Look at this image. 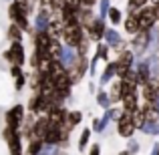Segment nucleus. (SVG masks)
<instances>
[{"label":"nucleus","mask_w":159,"mask_h":155,"mask_svg":"<svg viewBox=\"0 0 159 155\" xmlns=\"http://www.w3.org/2000/svg\"><path fill=\"white\" fill-rule=\"evenodd\" d=\"M4 61L10 62V66H24L26 62V51L22 43H10V47L2 52Z\"/></svg>","instance_id":"f257e3e1"},{"label":"nucleus","mask_w":159,"mask_h":155,"mask_svg":"<svg viewBox=\"0 0 159 155\" xmlns=\"http://www.w3.org/2000/svg\"><path fill=\"white\" fill-rule=\"evenodd\" d=\"M2 137H4V143L8 145V151H10V155H22L24 153V149H22V137H20V131H18V129L4 127Z\"/></svg>","instance_id":"f03ea898"},{"label":"nucleus","mask_w":159,"mask_h":155,"mask_svg":"<svg viewBox=\"0 0 159 155\" xmlns=\"http://www.w3.org/2000/svg\"><path fill=\"white\" fill-rule=\"evenodd\" d=\"M83 39H85V30L81 28V24H75V26H65L62 36H61V43L65 44V47L77 48Z\"/></svg>","instance_id":"7ed1b4c3"},{"label":"nucleus","mask_w":159,"mask_h":155,"mask_svg":"<svg viewBox=\"0 0 159 155\" xmlns=\"http://www.w3.org/2000/svg\"><path fill=\"white\" fill-rule=\"evenodd\" d=\"M131 14L137 16V22H139V30H153L157 18H155V12H153V6H143L139 8L137 12H131Z\"/></svg>","instance_id":"20e7f679"},{"label":"nucleus","mask_w":159,"mask_h":155,"mask_svg":"<svg viewBox=\"0 0 159 155\" xmlns=\"http://www.w3.org/2000/svg\"><path fill=\"white\" fill-rule=\"evenodd\" d=\"M26 115V107L24 105H12L6 113H4V121H6V127H12V129H18L20 131V125H22V119Z\"/></svg>","instance_id":"39448f33"},{"label":"nucleus","mask_w":159,"mask_h":155,"mask_svg":"<svg viewBox=\"0 0 159 155\" xmlns=\"http://www.w3.org/2000/svg\"><path fill=\"white\" fill-rule=\"evenodd\" d=\"M8 18H10V22H12V24H16V26H18L22 32H28V34L32 32L30 16L22 14V12H20L18 8L14 6V4H10V6H8Z\"/></svg>","instance_id":"423d86ee"},{"label":"nucleus","mask_w":159,"mask_h":155,"mask_svg":"<svg viewBox=\"0 0 159 155\" xmlns=\"http://www.w3.org/2000/svg\"><path fill=\"white\" fill-rule=\"evenodd\" d=\"M115 123H117V133H119V137H123V139H131V137L135 135L137 127H135L133 117L129 115V113H121V117L115 121Z\"/></svg>","instance_id":"0eeeda50"},{"label":"nucleus","mask_w":159,"mask_h":155,"mask_svg":"<svg viewBox=\"0 0 159 155\" xmlns=\"http://www.w3.org/2000/svg\"><path fill=\"white\" fill-rule=\"evenodd\" d=\"M105 32H107V22L103 18H95L93 24H91L89 28L85 30V34L89 36L91 43H103V39H105Z\"/></svg>","instance_id":"6e6552de"},{"label":"nucleus","mask_w":159,"mask_h":155,"mask_svg":"<svg viewBox=\"0 0 159 155\" xmlns=\"http://www.w3.org/2000/svg\"><path fill=\"white\" fill-rule=\"evenodd\" d=\"M51 18H52L51 14L36 10V12H34V20H32V32H30V34L47 32V30H48V24H51Z\"/></svg>","instance_id":"1a4fd4ad"},{"label":"nucleus","mask_w":159,"mask_h":155,"mask_svg":"<svg viewBox=\"0 0 159 155\" xmlns=\"http://www.w3.org/2000/svg\"><path fill=\"white\" fill-rule=\"evenodd\" d=\"M139 89H141L143 103H155L157 99H159V85L153 81V79H151L149 83H145V85H141Z\"/></svg>","instance_id":"9d476101"},{"label":"nucleus","mask_w":159,"mask_h":155,"mask_svg":"<svg viewBox=\"0 0 159 155\" xmlns=\"http://www.w3.org/2000/svg\"><path fill=\"white\" fill-rule=\"evenodd\" d=\"M48 127H51L48 117L47 115H36V123H34V129H32V139L44 141V135H47Z\"/></svg>","instance_id":"9b49d317"},{"label":"nucleus","mask_w":159,"mask_h":155,"mask_svg":"<svg viewBox=\"0 0 159 155\" xmlns=\"http://www.w3.org/2000/svg\"><path fill=\"white\" fill-rule=\"evenodd\" d=\"M34 123H36V115L34 113H26L24 119H22V125H20V137H22V141H30L32 139Z\"/></svg>","instance_id":"f8f14e48"},{"label":"nucleus","mask_w":159,"mask_h":155,"mask_svg":"<svg viewBox=\"0 0 159 155\" xmlns=\"http://www.w3.org/2000/svg\"><path fill=\"white\" fill-rule=\"evenodd\" d=\"M77 58H79V54H77V51H75V48L65 47V44H62V51H61V57H58V62H61V65L65 66L66 71H70V69L75 66Z\"/></svg>","instance_id":"ddd939ff"},{"label":"nucleus","mask_w":159,"mask_h":155,"mask_svg":"<svg viewBox=\"0 0 159 155\" xmlns=\"http://www.w3.org/2000/svg\"><path fill=\"white\" fill-rule=\"evenodd\" d=\"M137 109H139V93L125 95V97L121 99V111H123V113H129V115H133Z\"/></svg>","instance_id":"4468645a"},{"label":"nucleus","mask_w":159,"mask_h":155,"mask_svg":"<svg viewBox=\"0 0 159 155\" xmlns=\"http://www.w3.org/2000/svg\"><path fill=\"white\" fill-rule=\"evenodd\" d=\"M95 18H97V14H95L93 8H85V6H81V10H79V24H81L83 30H87V28L93 24V20H95Z\"/></svg>","instance_id":"2eb2a0df"},{"label":"nucleus","mask_w":159,"mask_h":155,"mask_svg":"<svg viewBox=\"0 0 159 155\" xmlns=\"http://www.w3.org/2000/svg\"><path fill=\"white\" fill-rule=\"evenodd\" d=\"M62 30H65V24H62L61 16H52L51 18V24H48V34L52 36V39H61L62 36Z\"/></svg>","instance_id":"dca6fc26"},{"label":"nucleus","mask_w":159,"mask_h":155,"mask_svg":"<svg viewBox=\"0 0 159 155\" xmlns=\"http://www.w3.org/2000/svg\"><path fill=\"white\" fill-rule=\"evenodd\" d=\"M115 77H117V65H115V61H109L105 71H103V75L99 77V83H101V85H107V83H111Z\"/></svg>","instance_id":"f3484780"},{"label":"nucleus","mask_w":159,"mask_h":155,"mask_svg":"<svg viewBox=\"0 0 159 155\" xmlns=\"http://www.w3.org/2000/svg\"><path fill=\"white\" fill-rule=\"evenodd\" d=\"M107 95H109V99H111V105L121 103V99H123V93H121V81H119V79H117V81H113L111 85H109Z\"/></svg>","instance_id":"a211bd4d"},{"label":"nucleus","mask_w":159,"mask_h":155,"mask_svg":"<svg viewBox=\"0 0 159 155\" xmlns=\"http://www.w3.org/2000/svg\"><path fill=\"white\" fill-rule=\"evenodd\" d=\"M123 28L127 34L135 36L137 32H139V22H137V16L135 14H127V18L123 20Z\"/></svg>","instance_id":"6ab92c4d"},{"label":"nucleus","mask_w":159,"mask_h":155,"mask_svg":"<svg viewBox=\"0 0 159 155\" xmlns=\"http://www.w3.org/2000/svg\"><path fill=\"white\" fill-rule=\"evenodd\" d=\"M43 147H44V141H40V139H30V141L26 143V149H24L22 155H40Z\"/></svg>","instance_id":"aec40b11"},{"label":"nucleus","mask_w":159,"mask_h":155,"mask_svg":"<svg viewBox=\"0 0 159 155\" xmlns=\"http://www.w3.org/2000/svg\"><path fill=\"white\" fill-rule=\"evenodd\" d=\"M12 4H14L22 14H26V16L34 14V2H32V0H14Z\"/></svg>","instance_id":"412c9836"},{"label":"nucleus","mask_w":159,"mask_h":155,"mask_svg":"<svg viewBox=\"0 0 159 155\" xmlns=\"http://www.w3.org/2000/svg\"><path fill=\"white\" fill-rule=\"evenodd\" d=\"M6 36H8V40H10V43H22L24 32L20 30L16 24H12V22H10V26H8V30H6Z\"/></svg>","instance_id":"4be33fe9"},{"label":"nucleus","mask_w":159,"mask_h":155,"mask_svg":"<svg viewBox=\"0 0 159 155\" xmlns=\"http://www.w3.org/2000/svg\"><path fill=\"white\" fill-rule=\"evenodd\" d=\"M91 133H93V131H91V127H85V129L81 131V135H79V141H77V149H79L81 153L85 151V149H87V145H89Z\"/></svg>","instance_id":"5701e85b"},{"label":"nucleus","mask_w":159,"mask_h":155,"mask_svg":"<svg viewBox=\"0 0 159 155\" xmlns=\"http://www.w3.org/2000/svg\"><path fill=\"white\" fill-rule=\"evenodd\" d=\"M139 131H143L145 135H159V121H145Z\"/></svg>","instance_id":"b1692460"},{"label":"nucleus","mask_w":159,"mask_h":155,"mask_svg":"<svg viewBox=\"0 0 159 155\" xmlns=\"http://www.w3.org/2000/svg\"><path fill=\"white\" fill-rule=\"evenodd\" d=\"M111 123V121L107 119V117H97V119H93V123H91V131L95 133H103L107 129V125Z\"/></svg>","instance_id":"393cba45"},{"label":"nucleus","mask_w":159,"mask_h":155,"mask_svg":"<svg viewBox=\"0 0 159 155\" xmlns=\"http://www.w3.org/2000/svg\"><path fill=\"white\" fill-rule=\"evenodd\" d=\"M107 18H109V22H111V24H115V26H117V24L123 22V12H121L119 8L111 6V8H109V12H107Z\"/></svg>","instance_id":"a878e982"},{"label":"nucleus","mask_w":159,"mask_h":155,"mask_svg":"<svg viewBox=\"0 0 159 155\" xmlns=\"http://www.w3.org/2000/svg\"><path fill=\"white\" fill-rule=\"evenodd\" d=\"M109 52H111V48H109L105 43H97V48H95V57H99V61L109 62Z\"/></svg>","instance_id":"bb28decb"},{"label":"nucleus","mask_w":159,"mask_h":155,"mask_svg":"<svg viewBox=\"0 0 159 155\" xmlns=\"http://www.w3.org/2000/svg\"><path fill=\"white\" fill-rule=\"evenodd\" d=\"M97 105L101 109H105V111H107L109 107H113V105H111V99H109V95H107L105 89H99V93H97Z\"/></svg>","instance_id":"cd10ccee"},{"label":"nucleus","mask_w":159,"mask_h":155,"mask_svg":"<svg viewBox=\"0 0 159 155\" xmlns=\"http://www.w3.org/2000/svg\"><path fill=\"white\" fill-rule=\"evenodd\" d=\"M75 51H77L79 57H89V51H91V40H89V36L85 34V39L79 43V47L75 48Z\"/></svg>","instance_id":"c85d7f7f"},{"label":"nucleus","mask_w":159,"mask_h":155,"mask_svg":"<svg viewBox=\"0 0 159 155\" xmlns=\"http://www.w3.org/2000/svg\"><path fill=\"white\" fill-rule=\"evenodd\" d=\"M81 121H83V113L81 111H69V119H66V123H69L70 129L79 127V125H81Z\"/></svg>","instance_id":"c756f323"},{"label":"nucleus","mask_w":159,"mask_h":155,"mask_svg":"<svg viewBox=\"0 0 159 155\" xmlns=\"http://www.w3.org/2000/svg\"><path fill=\"white\" fill-rule=\"evenodd\" d=\"M147 2H149V0H129V2H127V14H131V12H137L139 8L147 6Z\"/></svg>","instance_id":"7c9ffc66"},{"label":"nucleus","mask_w":159,"mask_h":155,"mask_svg":"<svg viewBox=\"0 0 159 155\" xmlns=\"http://www.w3.org/2000/svg\"><path fill=\"white\" fill-rule=\"evenodd\" d=\"M109 8H111V0H99V14H97V16L105 20V18H107Z\"/></svg>","instance_id":"2f4dec72"},{"label":"nucleus","mask_w":159,"mask_h":155,"mask_svg":"<svg viewBox=\"0 0 159 155\" xmlns=\"http://www.w3.org/2000/svg\"><path fill=\"white\" fill-rule=\"evenodd\" d=\"M24 85H26V75L22 73V75H18V77L14 79V89H16V91H22Z\"/></svg>","instance_id":"473e14b6"},{"label":"nucleus","mask_w":159,"mask_h":155,"mask_svg":"<svg viewBox=\"0 0 159 155\" xmlns=\"http://www.w3.org/2000/svg\"><path fill=\"white\" fill-rule=\"evenodd\" d=\"M127 151L131 153V155H135L137 151H139V143H137L133 137H131V139H127Z\"/></svg>","instance_id":"72a5a7b5"},{"label":"nucleus","mask_w":159,"mask_h":155,"mask_svg":"<svg viewBox=\"0 0 159 155\" xmlns=\"http://www.w3.org/2000/svg\"><path fill=\"white\" fill-rule=\"evenodd\" d=\"M24 71H22V66H10V77L12 79H16L18 75H22Z\"/></svg>","instance_id":"f704fd0d"},{"label":"nucleus","mask_w":159,"mask_h":155,"mask_svg":"<svg viewBox=\"0 0 159 155\" xmlns=\"http://www.w3.org/2000/svg\"><path fill=\"white\" fill-rule=\"evenodd\" d=\"M89 155H101V145L99 143H93L89 149Z\"/></svg>","instance_id":"c9c22d12"},{"label":"nucleus","mask_w":159,"mask_h":155,"mask_svg":"<svg viewBox=\"0 0 159 155\" xmlns=\"http://www.w3.org/2000/svg\"><path fill=\"white\" fill-rule=\"evenodd\" d=\"M97 2H99V0H81V6H85V8H93Z\"/></svg>","instance_id":"e433bc0d"},{"label":"nucleus","mask_w":159,"mask_h":155,"mask_svg":"<svg viewBox=\"0 0 159 155\" xmlns=\"http://www.w3.org/2000/svg\"><path fill=\"white\" fill-rule=\"evenodd\" d=\"M66 4H70V6H77V8H81V0H65Z\"/></svg>","instance_id":"4c0bfd02"},{"label":"nucleus","mask_w":159,"mask_h":155,"mask_svg":"<svg viewBox=\"0 0 159 155\" xmlns=\"http://www.w3.org/2000/svg\"><path fill=\"white\" fill-rule=\"evenodd\" d=\"M119 155H131V153H129V151H127V149H123V151H121Z\"/></svg>","instance_id":"58836bf2"},{"label":"nucleus","mask_w":159,"mask_h":155,"mask_svg":"<svg viewBox=\"0 0 159 155\" xmlns=\"http://www.w3.org/2000/svg\"><path fill=\"white\" fill-rule=\"evenodd\" d=\"M153 81H155V83H157V85H159V75H157V77H153Z\"/></svg>","instance_id":"ea45409f"},{"label":"nucleus","mask_w":159,"mask_h":155,"mask_svg":"<svg viewBox=\"0 0 159 155\" xmlns=\"http://www.w3.org/2000/svg\"><path fill=\"white\" fill-rule=\"evenodd\" d=\"M157 40H159V28H157Z\"/></svg>","instance_id":"a19ab883"},{"label":"nucleus","mask_w":159,"mask_h":155,"mask_svg":"<svg viewBox=\"0 0 159 155\" xmlns=\"http://www.w3.org/2000/svg\"><path fill=\"white\" fill-rule=\"evenodd\" d=\"M157 155H159V147H157Z\"/></svg>","instance_id":"79ce46f5"},{"label":"nucleus","mask_w":159,"mask_h":155,"mask_svg":"<svg viewBox=\"0 0 159 155\" xmlns=\"http://www.w3.org/2000/svg\"><path fill=\"white\" fill-rule=\"evenodd\" d=\"M32 2H39V0H32Z\"/></svg>","instance_id":"37998d69"}]
</instances>
